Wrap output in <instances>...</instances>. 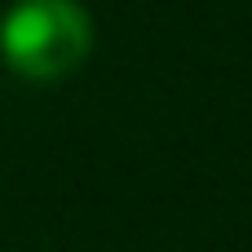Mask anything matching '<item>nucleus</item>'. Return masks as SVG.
<instances>
[{
  "mask_svg": "<svg viewBox=\"0 0 252 252\" xmlns=\"http://www.w3.org/2000/svg\"><path fill=\"white\" fill-rule=\"evenodd\" d=\"M93 53V18L80 0H13L0 13V62L31 80L58 84Z\"/></svg>",
  "mask_w": 252,
  "mask_h": 252,
  "instance_id": "nucleus-1",
  "label": "nucleus"
}]
</instances>
